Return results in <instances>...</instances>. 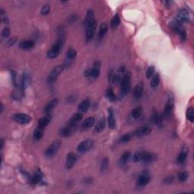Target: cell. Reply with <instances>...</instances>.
Segmentation results:
<instances>
[{"mask_svg": "<svg viewBox=\"0 0 194 194\" xmlns=\"http://www.w3.org/2000/svg\"><path fill=\"white\" fill-rule=\"evenodd\" d=\"M156 159V156L153 153L149 152H136L134 155V162H144V163H150L153 162Z\"/></svg>", "mask_w": 194, "mask_h": 194, "instance_id": "1", "label": "cell"}, {"mask_svg": "<svg viewBox=\"0 0 194 194\" xmlns=\"http://www.w3.org/2000/svg\"><path fill=\"white\" fill-rule=\"evenodd\" d=\"M130 82H131V74L130 72H127L121 82V97H124V96L128 93L130 89Z\"/></svg>", "mask_w": 194, "mask_h": 194, "instance_id": "2", "label": "cell"}, {"mask_svg": "<svg viewBox=\"0 0 194 194\" xmlns=\"http://www.w3.org/2000/svg\"><path fill=\"white\" fill-rule=\"evenodd\" d=\"M171 27L174 30V31L178 34L182 41H185L187 39V33H186L184 28L183 27L180 23H179L178 21L175 20V21L171 23Z\"/></svg>", "mask_w": 194, "mask_h": 194, "instance_id": "3", "label": "cell"}, {"mask_svg": "<svg viewBox=\"0 0 194 194\" xmlns=\"http://www.w3.org/2000/svg\"><path fill=\"white\" fill-rule=\"evenodd\" d=\"M62 46H63V41L62 40V39H59L56 43L53 45L50 50L48 51V52H47L48 58H49V59H55V58L58 57L59 53H60L61 51H62Z\"/></svg>", "mask_w": 194, "mask_h": 194, "instance_id": "4", "label": "cell"}, {"mask_svg": "<svg viewBox=\"0 0 194 194\" xmlns=\"http://www.w3.org/2000/svg\"><path fill=\"white\" fill-rule=\"evenodd\" d=\"M87 27V31H86V39L87 41L91 40L95 34L96 28H97V21L95 19L91 20L87 24H85Z\"/></svg>", "mask_w": 194, "mask_h": 194, "instance_id": "5", "label": "cell"}, {"mask_svg": "<svg viewBox=\"0 0 194 194\" xmlns=\"http://www.w3.org/2000/svg\"><path fill=\"white\" fill-rule=\"evenodd\" d=\"M61 145H62V142L60 140H56L55 142H53L50 145V147L46 150L45 152V155H46L47 158H52V156H54L56 154V152H58V150L60 148Z\"/></svg>", "mask_w": 194, "mask_h": 194, "instance_id": "6", "label": "cell"}, {"mask_svg": "<svg viewBox=\"0 0 194 194\" xmlns=\"http://www.w3.org/2000/svg\"><path fill=\"white\" fill-rule=\"evenodd\" d=\"M64 68V64H63V65H58L56 66V68H54L52 69V71L50 72L49 75L48 76L47 78L48 83H50L51 84V83L55 82V81L57 80L58 77H59V76L60 75L61 73L62 72Z\"/></svg>", "mask_w": 194, "mask_h": 194, "instance_id": "7", "label": "cell"}, {"mask_svg": "<svg viewBox=\"0 0 194 194\" xmlns=\"http://www.w3.org/2000/svg\"><path fill=\"white\" fill-rule=\"evenodd\" d=\"M94 145V142L92 140H87L81 142L77 146V150L80 153H85L88 152L89 150L93 148Z\"/></svg>", "mask_w": 194, "mask_h": 194, "instance_id": "8", "label": "cell"}, {"mask_svg": "<svg viewBox=\"0 0 194 194\" xmlns=\"http://www.w3.org/2000/svg\"><path fill=\"white\" fill-rule=\"evenodd\" d=\"M190 20V13H189L188 10L187 9H181L177 14V17L176 18V21H178L179 23H180L181 24H183L184 23H187L189 22Z\"/></svg>", "mask_w": 194, "mask_h": 194, "instance_id": "9", "label": "cell"}, {"mask_svg": "<svg viewBox=\"0 0 194 194\" xmlns=\"http://www.w3.org/2000/svg\"><path fill=\"white\" fill-rule=\"evenodd\" d=\"M13 118L18 123L21 124H29L31 122V118L29 115L23 113H17L13 115Z\"/></svg>", "mask_w": 194, "mask_h": 194, "instance_id": "10", "label": "cell"}, {"mask_svg": "<svg viewBox=\"0 0 194 194\" xmlns=\"http://www.w3.org/2000/svg\"><path fill=\"white\" fill-rule=\"evenodd\" d=\"M76 56H77V52H76L74 49H71V48H70V49L67 51V52H66L65 62H64V67H65V66L70 65V64H71V62H73V60L75 59Z\"/></svg>", "mask_w": 194, "mask_h": 194, "instance_id": "11", "label": "cell"}, {"mask_svg": "<svg viewBox=\"0 0 194 194\" xmlns=\"http://www.w3.org/2000/svg\"><path fill=\"white\" fill-rule=\"evenodd\" d=\"M174 108V98L172 97H169L167 101V103L165 105V110H164V116L168 117L171 115Z\"/></svg>", "mask_w": 194, "mask_h": 194, "instance_id": "12", "label": "cell"}, {"mask_svg": "<svg viewBox=\"0 0 194 194\" xmlns=\"http://www.w3.org/2000/svg\"><path fill=\"white\" fill-rule=\"evenodd\" d=\"M100 67H101L100 62L96 61V62H94L93 68L90 69V77L96 79L99 77V74H100Z\"/></svg>", "mask_w": 194, "mask_h": 194, "instance_id": "13", "label": "cell"}, {"mask_svg": "<svg viewBox=\"0 0 194 194\" xmlns=\"http://www.w3.org/2000/svg\"><path fill=\"white\" fill-rule=\"evenodd\" d=\"M127 73V70H126L125 67H121L117 71V72L115 73V79H114V83H121L122 80H123L124 76L126 75V74Z\"/></svg>", "mask_w": 194, "mask_h": 194, "instance_id": "14", "label": "cell"}, {"mask_svg": "<svg viewBox=\"0 0 194 194\" xmlns=\"http://www.w3.org/2000/svg\"><path fill=\"white\" fill-rule=\"evenodd\" d=\"M76 127L77 126H71V125H68V127H63L59 131V134L62 137H67L71 136V134H73L76 130Z\"/></svg>", "mask_w": 194, "mask_h": 194, "instance_id": "15", "label": "cell"}, {"mask_svg": "<svg viewBox=\"0 0 194 194\" xmlns=\"http://www.w3.org/2000/svg\"><path fill=\"white\" fill-rule=\"evenodd\" d=\"M76 160H77V156L74 153H69L67 155V159H66V162H65V167L67 169H71L73 168L75 164Z\"/></svg>", "mask_w": 194, "mask_h": 194, "instance_id": "16", "label": "cell"}, {"mask_svg": "<svg viewBox=\"0 0 194 194\" xmlns=\"http://www.w3.org/2000/svg\"><path fill=\"white\" fill-rule=\"evenodd\" d=\"M108 124H109V127L111 129H115L116 127V123H115V119L114 117V112L113 109L112 108H109V110H108Z\"/></svg>", "mask_w": 194, "mask_h": 194, "instance_id": "17", "label": "cell"}, {"mask_svg": "<svg viewBox=\"0 0 194 194\" xmlns=\"http://www.w3.org/2000/svg\"><path fill=\"white\" fill-rule=\"evenodd\" d=\"M142 91H143V84L142 82H140L137 84L134 87V91H133V96L135 99H139L142 96Z\"/></svg>", "mask_w": 194, "mask_h": 194, "instance_id": "18", "label": "cell"}, {"mask_svg": "<svg viewBox=\"0 0 194 194\" xmlns=\"http://www.w3.org/2000/svg\"><path fill=\"white\" fill-rule=\"evenodd\" d=\"M151 131L150 127H142L140 128L137 129L134 132L133 135L136 136V137H143V136L147 135Z\"/></svg>", "mask_w": 194, "mask_h": 194, "instance_id": "19", "label": "cell"}, {"mask_svg": "<svg viewBox=\"0 0 194 194\" xmlns=\"http://www.w3.org/2000/svg\"><path fill=\"white\" fill-rule=\"evenodd\" d=\"M51 120H52V116L49 115V114H47L46 115L39 118V122H38V126L44 128L45 127H46L48 124L50 123Z\"/></svg>", "mask_w": 194, "mask_h": 194, "instance_id": "20", "label": "cell"}, {"mask_svg": "<svg viewBox=\"0 0 194 194\" xmlns=\"http://www.w3.org/2000/svg\"><path fill=\"white\" fill-rule=\"evenodd\" d=\"M58 104V100L56 99H52L51 101H49L46 105L44 108V112L46 114H49L54 109V108H56V106Z\"/></svg>", "mask_w": 194, "mask_h": 194, "instance_id": "21", "label": "cell"}, {"mask_svg": "<svg viewBox=\"0 0 194 194\" xmlns=\"http://www.w3.org/2000/svg\"><path fill=\"white\" fill-rule=\"evenodd\" d=\"M82 118H83V115H82V114L80 113V112L74 114V115L71 118L70 120H69L68 125L77 126V123H78L79 122H80V121L82 120Z\"/></svg>", "mask_w": 194, "mask_h": 194, "instance_id": "22", "label": "cell"}, {"mask_svg": "<svg viewBox=\"0 0 194 194\" xmlns=\"http://www.w3.org/2000/svg\"><path fill=\"white\" fill-rule=\"evenodd\" d=\"M94 123H95V119H94V118L93 117L87 118V119H85V120L83 122L82 124H81V127H82L84 130H87V129H89L91 127H93Z\"/></svg>", "mask_w": 194, "mask_h": 194, "instance_id": "23", "label": "cell"}, {"mask_svg": "<svg viewBox=\"0 0 194 194\" xmlns=\"http://www.w3.org/2000/svg\"><path fill=\"white\" fill-rule=\"evenodd\" d=\"M34 42L33 40H24L20 43V48L24 50H29L34 47Z\"/></svg>", "mask_w": 194, "mask_h": 194, "instance_id": "24", "label": "cell"}, {"mask_svg": "<svg viewBox=\"0 0 194 194\" xmlns=\"http://www.w3.org/2000/svg\"><path fill=\"white\" fill-rule=\"evenodd\" d=\"M150 181V177L147 175H142L137 179V184L141 187L147 185Z\"/></svg>", "mask_w": 194, "mask_h": 194, "instance_id": "25", "label": "cell"}, {"mask_svg": "<svg viewBox=\"0 0 194 194\" xmlns=\"http://www.w3.org/2000/svg\"><path fill=\"white\" fill-rule=\"evenodd\" d=\"M89 105H90V102H89V99H85V100L82 101L78 105V110L80 112H86L89 109Z\"/></svg>", "mask_w": 194, "mask_h": 194, "instance_id": "26", "label": "cell"}, {"mask_svg": "<svg viewBox=\"0 0 194 194\" xmlns=\"http://www.w3.org/2000/svg\"><path fill=\"white\" fill-rule=\"evenodd\" d=\"M44 134V128L43 127H41L38 126L35 129L34 133V138L36 140H39L43 137Z\"/></svg>", "mask_w": 194, "mask_h": 194, "instance_id": "27", "label": "cell"}, {"mask_svg": "<svg viewBox=\"0 0 194 194\" xmlns=\"http://www.w3.org/2000/svg\"><path fill=\"white\" fill-rule=\"evenodd\" d=\"M105 119L104 118H102L98 122V123L97 124L95 127V132L99 133L105 129Z\"/></svg>", "mask_w": 194, "mask_h": 194, "instance_id": "28", "label": "cell"}, {"mask_svg": "<svg viewBox=\"0 0 194 194\" xmlns=\"http://www.w3.org/2000/svg\"><path fill=\"white\" fill-rule=\"evenodd\" d=\"M120 21H121L120 17H119L118 14H115L113 17V18L112 19V21H111L110 24L111 28H112V30L116 29V28L119 26V24H120Z\"/></svg>", "mask_w": 194, "mask_h": 194, "instance_id": "29", "label": "cell"}, {"mask_svg": "<svg viewBox=\"0 0 194 194\" xmlns=\"http://www.w3.org/2000/svg\"><path fill=\"white\" fill-rule=\"evenodd\" d=\"M142 108L141 106H137L135 109H133L132 112H131V116L134 118L137 119L142 115Z\"/></svg>", "mask_w": 194, "mask_h": 194, "instance_id": "30", "label": "cell"}, {"mask_svg": "<svg viewBox=\"0 0 194 194\" xmlns=\"http://www.w3.org/2000/svg\"><path fill=\"white\" fill-rule=\"evenodd\" d=\"M187 151L185 150H182L181 152H180V154L178 155L177 158V162L178 164H183L184 163L186 159H187Z\"/></svg>", "mask_w": 194, "mask_h": 194, "instance_id": "31", "label": "cell"}, {"mask_svg": "<svg viewBox=\"0 0 194 194\" xmlns=\"http://www.w3.org/2000/svg\"><path fill=\"white\" fill-rule=\"evenodd\" d=\"M108 31V25L106 24H102L99 27V37L102 38L105 35Z\"/></svg>", "mask_w": 194, "mask_h": 194, "instance_id": "32", "label": "cell"}, {"mask_svg": "<svg viewBox=\"0 0 194 194\" xmlns=\"http://www.w3.org/2000/svg\"><path fill=\"white\" fill-rule=\"evenodd\" d=\"M130 158V152H125L123 153V155L121 156L120 159V163L122 165H126L127 162H128L129 159Z\"/></svg>", "mask_w": 194, "mask_h": 194, "instance_id": "33", "label": "cell"}, {"mask_svg": "<svg viewBox=\"0 0 194 194\" xmlns=\"http://www.w3.org/2000/svg\"><path fill=\"white\" fill-rule=\"evenodd\" d=\"M159 82H160V77H159V74H155V75L152 77V80H151V87L155 88V87H158Z\"/></svg>", "mask_w": 194, "mask_h": 194, "instance_id": "34", "label": "cell"}, {"mask_svg": "<svg viewBox=\"0 0 194 194\" xmlns=\"http://www.w3.org/2000/svg\"><path fill=\"white\" fill-rule=\"evenodd\" d=\"M187 118L190 121L191 123H193L194 121V110L193 108L190 107L187 110Z\"/></svg>", "mask_w": 194, "mask_h": 194, "instance_id": "35", "label": "cell"}, {"mask_svg": "<svg viewBox=\"0 0 194 194\" xmlns=\"http://www.w3.org/2000/svg\"><path fill=\"white\" fill-rule=\"evenodd\" d=\"M105 97L109 99V101H115L116 99V97L112 89H107L105 93Z\"/></svg>", "mask_w": 194, "mask_h": 194, "instance_id": "36", "label": "cell"}, {"mask_svg": "<svg viewBox=\"0 0 194 194\" xmlns=\"http://www.w3.org/2000/svg\"><path fill=\"white\" fill-rule=\"evenodd\" d=\"M0 14H1L2 21L6 25L9 24V18H8L7 14H6V11H4V9H0Z\"/></svg>", "mask_w": 194, "mask_h": 194, "instance_id": "37", "label": "cell"}, {"mask_svg": "<svg viewBox=\"0 0 194 194\" xmlns=\"http://www.w3.org/2000/svg\"><path fill=\"white\" fill-rule=\"evenodd\" d=\"M189 177V174L186 171H183V172H180L177 175V178L178 180H180V182H184L186 180H187Z\"/></svg>", "mask_w": 194, "mask_h": 194, "instance_id": "38", "label": "cell"}, {"mask_svg": "<svg viewBox=\"0 0 194 194\" xmlns=\"http://www.w3.org/2000/svg\"><path fill=\"white\" fill-rule=\"evenodd\" d=\"M41 179H42V175L39 172H36L32 177V184H38L40 181Z\"/></svg>", "mask_w": 194, "mask_h": 194, "instance_id": "39", "label": "cell"}, {"mask_svg": "<svg viewBox=\"0 0 194 194\" xmlns=\"http://www.w3.org/2000/svg\"><path fill=\"white\" fill-rule=\"evenodd\" d=\"M94 19V13L93 10H89L87 13V15H86L85 18V24H87L89 21H90L91 20Z\"/></svg>", "mask_w": 194, "mask_h": 194, "instance_id": "40", "label": "cell"}, {"mask_svg": "<svg viewBox=\"0 0 194 194\" xmlns=\"http://www.w3.org/2000/svg\"><path fill=\"white\" fill-rule=\"evenodd\" d=\"M153 121L155 124H161L162 122V116L160 114H159L158 112H155L153 115Z\"/></svg>", "mask_w": 194, "mask_h": 194, "instance_id": "41", "label": "cell"}, {"mask_svg": "<svg viewBox=\"0 0 194 194\" xmlns=\"http://www.w3.org/2000/svg\"><path fill=\"white\" fill-rule=\"evenodd\" d=\"M131 137H132V135L130 134H124V135L122 136V137L120 138V142H123V143H124V142H129L130 140V139H131Z\"/></svg>", "mask_w": 194, "mask_h": 194, "instance_id": "42", "label": "cell"}, {"mask_svg": "<svg viewBox=\"0 0 194 194\" xmlns=\"http://www.w3.org/2000/svg\"><path fill=\"white\" fill-rule=\"evenodd\" d=\"M154 72H155V68H154L153 66H150V67H149L147 71V73H146L147 78H149V79L151 78V77L153 76Z\"/></svg>", "mask_w": 194, "mask_h": 194, "instance_id": "43", "label": "cell"}, {"mask_svg": "<svg viewBox=\"0 0 194 194\" xmlns=\"http://www.w3.org/2000/svg\"><path fill=\"white\" fill-rule=\"evenodd\" d=\"M49 11H50V6L49 4H46L43 6V7L41 9V14H43V15H46V14H49Z\"/></svg>", "mask_w": 194, "mask_h": 194, "instance_id": "44", "label": "cell"}, {"mask_svg": "<svg viewBox=\"0 0 194 194\" xmlns=\"http://www.w3.org/2000/svg\"><path fill=\"white\" fill-rule=\"evenodd\" d=\"M10 35V29L9 27H5L2 31V37L7 38Z\"/></svg>", "mask_w": 194, "mask_h": 194, "instance_id": "45", "label": "cell"}, {"mask_svg": "<svg viewBox=\"0 0 194 194\" xmlns=\"http://www.w3.org/2000/svg\"><path fill=\"white\" fill-rule=\"evenodd\" d=\"M108 166H109V159H108L107 158H105L102 161V164H101V169H102V171L105 170V169L108 168Z\"/></svg>", "mask_w": 194, "mask_h": 194, "instance_id": "46", "label": "cell"}, {"mask_svg": "<svg viewBox=\"0 0 194 194\" xmlns=\"http://www.w3.org/2000/svg\"><path fill=\"white\" fill-rule=\"evenodd\" d=\"M174 180V177L173 176H169L167 177L164 180V183L167 184H171Z\"/></svg>", "mask_w": 194, "mask_h": 194, "instance_id": "47", "label": "cell"}, {"mask_svg": "<svg viewBox=\"0 0 194 194\" xmlns=\"http://www.w3.org/2000/svg\"><path fill=\"white\" fill-rule=\"evenodd\" d=\"M16 41H17V38H16V37H12V38H11V39H10L8 41V43H7L8 46H13V45L15 43Z\"/></svg>", "mask_w": 194, "mask_h": 194, "instance_id": "48", "label": "cell"}, {"mask_svg": "<svg viewBox=\"0 0 194 194\" xmlns=\"http://www.w3.org/2000/svg\"><path fill=\"white\" fill-rule=\"evenodd\" d=\"M3 147H4V142H3V139H2L1 140V149L2 150Z\"/></svg>", "mask_w": 194, "mask_h": 194, "instance_id": "49", "label": "cell"}, {"mask_svg": "<svg viewBox=\"0 0 194 194\" xmlns=\"http://www.w3.org/2000/svg\"><path fill=\"white\" fill-rule=\"evenodd\" d=\"M3 111V105L2 104H1V112H2Z\"/></svg>", "mask_w": 194, "mask_h": 194, "instance_id": "50", "label": "cell"}]
</instances>
